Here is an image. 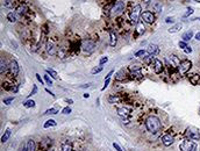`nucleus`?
Here are the masks:
<instances>
[{
    "instance_id": "1",
    "label": "nucleus",
    "mask_w": 200,
    "mask_h": 151,
    "mask_svg": "<svg viewBox=\"0 0 200 151\" xmlns=\"http://www.w3.org/2000/svg\"><path fill=\"white\" fill-rule=\"evenodd\" d=\"M144 126H146L147 131L152 135L159 134L163 129V123H162L161 119L157 115H152V114L147 116V119L144 120Z\"/></svg>"
},
{
    "instance_id": "2",
    "label": "nucleus",
    "mask_w": 200,
    "mask_h": 151,
    "mask_svg": "<svg viewBox=\"0 0 200 151\" xmlns=\"http://www.w3.org/2000/svg\"><path fill=\"white\" fill-rule=\"evenodd\" d=\"M184 136L191 141H199L200 139V131L195 127H187L184 131Z\"/></svg>"
},
{
    "instance_id": "3",
    "label": "nucleus",
    "mask_w": 200,
    "mask_h": 151,
    "mask_svg": "<svg viewBox=\"0 0 200 151\" xmlns=\"http://www.w3.org/2000/svg\"><path fill=\"white\" fill-rule=\"evenodd\" d=\"M179 149H180V151H197L198 145H197V143H194L193 141L185 138V139H183V142L180 143Z\"/></svg>"
},
{
    "instance_id": "4",
    "label": "nucleus",
    "mask_w": 200,
    "mask_h": 151,
    "mask_svg": "<svg viewBox=\"0 0 200 151\" xmlns=\"http://www.w3.org/2000/svg\"><path fill=\"white\" fill-rule=\"evenodd\" d=\"M52 144H54L52 138H50V137H43L40 141V143H39L37 151H49L52 148Z\"/></svg>"
},
{
    "instance_id": "5",
    "label": "nucleus",
    "mask_w": 200,
    "mask_h": 151,
    "mask_svg": "<svg viewBox=\"0 0 200 151\" xmlns=\"http://www.w3.org/2000/svg\"><path fill=\"white\" fill-rule=\"evenodd\" d=\"M192 69V62L188 59H184L180 62L179 66H178V74L179 76H185L190 70Z\"/></svg>"
},
{
    "instance_id": "6",
    "label": "nucleus",
    "mask_w": 200,
    "mask_h": 151,
    "mask_svg": "<svg viewBox=\"0 0 200 151\" xmlns=\"http://www.w3.org/2000/svg\"><path fill=\"white\" fill-rule=\"evenodd\" d=\"M46 49H47V52H48L50 56L56 55V54H57V51H58V47H57V44H56L55 40L49 38V40L47 41V43H46Z\"/></svg>"
},
{
    "instance_id": "7",
    "label": "nucleus",
    "mask_w": 200,
    "mask_h": 151,
    "mask_svg": "<svg viewBox=\"0 0 200 151\" xmlns=\"http://www.w3.org/2000/svg\"><path fill=\"white\" fill-rule=\"evenodd\" d=\"M140 15H141V6L140 5H136V6H134V8L132 10V12L129 14V18H130L132 22L133 23H139Z\"/></svg>"
},
{
    "instance_id": "8",
    "label": "nucleus",
    "mask_w": 200,
    "mask_h": 151,
    "mask_svg": "<svg viewBox=\"0 0 200 151\" xmlns=\"http://www.w3.org/2000/svg\"><path fill=\"white\" fill-rule=\"evenodd\" d=\"M161 141H162V144L164 146H171L174 143V136L171 132H165L161 137Z\"/></svg>"
},
{
    "instance_id": "9",
    "label": "nucleus",
    "mask_w": 200,
    "mask_h": 151,
    "mask_svg": "<svg viewBox=\"0 0 200 151\" xmlns=\"http://www.w3.org/2000/svg\"><path fill=\"white\" fill-rule=\"evenodd\" d=\"M165 60L168 62V66H171V67H173V69H178V66H179V64H180V62H181L176 55H170V56H168V57L165 58Z\"/></svg>"
},
{
    "instance_id": "10",
    "label": "nucleus",
    "mask_w": 200,
    "mask_h": 151,
    "mask_svg": "<svg viewBox=\"0 0 200 151\" xmlns=\"http://www.w3.org/2000/svg\"><path fill=\"white\" fill-rule=\"evenodd\" d=\"M94 48H95V44H94V42H92L91 40H85V41H83V43H81V49H83V51L86 52V54H91V52L94 50Z\"/></svg>"
},
{
    "instance_id": "11",
    "label": "nucleus",
    "mask_w": 200,
    "mask_h": 151,
    "mask_svg": "<svg viewBox=\"0 0 200 151\" xmlns=\"http://www.w3.org/2000/svg\"><path fill=\"white\" fill-rule=\"evenodd\" d=\"M132 108L130 107H127V106H122V107H117V113L119 116L121 117H129L132 115Z\"/></svg>"
},
{
    "instance_id": "12",
    "label": "nucleus",
    "mask_w": 200,
    "mask_h": 151,
    "mask_svg": "<svg viewBox=\"0 0 200 151\" xmlns=\"http://www.w3.org/2000/svg\"><path fill=\"white\" fill-rule=\"evenodd\" d=\"M152 67H154V72L156 73V74H161L163 71H164V65H163V63H162V60H159V59H157V58H155L154 59V62H152Z\"/></svg>"
},
{
    "instance_id": "13",
    "label": "nucleus",
    "mask_w": 200,
    "mask_h": 151,
    "mask_svg": "<svg viewBox=\"0 0 200 151\" xmlns=\"http://www.w3.org/2000/svg\"><path fill=\"white\" fill-rule=\"evenodd\" d=\"M112 11H113V14H114V15H119V14H121V13L125 11V3H123V1H121V0H119V1H118L117 4H114V6H113Z\"/></svg>"
},
{
    "instance_id": "14",
    "label": "nucleus",
    "mask_w": 200,
    "mask_h": 151,
    "mask_svg": "<svg viewBox=\"0 0 200 151\" xmlns=\"http://www.w3.org/2000/svg\"><path fill=\"white\" fill-rule=\"evenodd\" d=\"M73 150H74V146H73L72 141L65 139L61 143V151H73Z\"/></svg>"
},
{
    "instance_id": "15",
    "label": "nucleus",
    "mask_w": 200,
    "mask_h": 151,
    "mask_svg": "<svg viewBox=\"0 0 200 151\" xmlns=\"http://www.w3.org/2000/svg\"><path fill=\"white\" fill-rule=\"evenodd\" d=\"M10 71H11V74H12V77H17V76L19 74V64L17 60H12L11 64H10Z\"/></svg>"
},
{
    "instance_id": "16",
    "label": "nucleus",
    "mask_w": 200,
    "mask_h": 151,
    "mask_svg": "<svg viewBox=\"0 0 200 151\" xmlns=\"http://www.w3.org/2000/svg\"><path fill=\"white\" fill-rule=\"evenodd\" d=\"M141 16H142V19H143L147 23H154V22H155V15H154L151 12H149V11L143 12V13L141 14Z\"/></svg>"
},
{
    "instance_id": "17",
    "label": "nucleus",
    "mask_w": 200,
    "mask_h": 151,
    "mask_svg": "<svg viewBox=\"0 0 200 151\" xmlns=\"http://www.w3.org/2000/svg\"><path fill=\"white\" fill-rule=\"evenodd\" d=\"M108 102L114 105V104H121L122 102V97L121 94H111L108 97Z\"/></svg>"
},
{
    "instance_id": "18",
    "label": "nucleus",
    "mask_w": 200,
    "mask_h": 151,
    "mask_svg": "<svg viewBox=\"0 0 200 151\" xmlns=\"http://www.w3.org/2000/svg\"><path fill=\"white\" fill-rule=\"evenodd\" d=\"M188 80H190V83L192 85H199V83H200V74H198V73L190 74L188 73Z\"/></svg>"
},
{
    "instance_id": "19",
    "label": "nucleus",
    "mask_w": 200,
    "mask_h": 151,
    "mask_svg": "<svg viewBox=\"0 0 200 151\" xmlns=\"http://www.w3.org/2000/svg\"><path fill=\"white\" fill-rule=\"evenodd\" d=\"M130 78L134 79V80H140L143 78V74L141 72V70H137V71H130Z\"/></svg>"
},
{
    "instance_id": "20",
    "label": "nucleus",
    "mask_w": 200,
    "mask_h": 151,
    "mask_svg": "<svg viewBox=\"0 0 200 151\" xmlns=\"http://www.w3.org/2000/svg\"><path fill=\"white\" fill-rule=\"evenodd\" d=\"M26 149L27 151H37V148H36V143L34 142V139H29L26 144Z\"/></svg>"
},
{
    "instance_id": "21",
    "label": "nucleus",
    "mask_w": 200,
    "mask_h": 151,
    "mask_svg": "<svg viewBox=\"0 0 200 151\" xmlns=\"http://www.w3.org/2000/svg\"><path fill=\"white\" fill-rule=\"evenodd\" d=\"M125 79H127V74H126L125 70H121V71H119V72L115 74V80L122 82V80H125Z\"/></svg>"
},
{
    "instance_id": "22",
    "label": "nucleus",
    "mask_w": 200,
    "mask_h": 151,
    "mask_svg": "<svg viewBox=\"0 0 200 151\" xmlns=\"http://www.w3.org/2000/svg\"><path fill=\"white\" fill-rule=\"evenodd\" d=\"M148 52H149L150 55L156 56V55L159 54V48H158L156 44H151V45H149V48H148Z\"/></svg>"
},
{
    "instance_id": "23",
    "label": "nucleus",
    "mask_w": 200,
    "mask_h": 151,
    "mask_svg": "<svg viewBox=\"0 0 200 151\" xmlns=\"http://www.w3.org/2000/svg\"><path fill=\"white\" fill-rule=\"evenodd\" d=\"M110 37H111V42H110L111 47H115V45H117V42H118V38H117V34H115V32L111 30V32H110Z\"/></svg>"
},
{
    "instance_id": "24",
    "label": "nucleus",
    "mask_w": 200,
    "mask_h": 151,
    "mask_svg": "<svg viewBox=\"0 0 200 151\" xmlns=\"http://www.w3.org/2000/svg\"><path fill=\"white\" fill-rule=\"evenodd\" d=\"M181 28H183V25H181V23H176V25H174V26H172L168 32H169V33H171V34H173V33L179 32Z\"/></svg>"
},
{
    "instance_id": "25",
    "label": "nucleus",
    "mask_w": 200,
    "mask_h": 151,
    "mask_svg": "<svg viewBox=\"0 0 200 151\" xmlns=\"http://www.w3.org/2000/svg\"><path fill=\"white\" fill-rule=\"evenodd\" d=\"M10 137H11V129H6V131H5V132H4V135L1 136V143L7 142Z\"/></svg>"
},
{
    "instance_id": "26",
    "label": "nucleus",
    "mask_w": 200,
    "mask_h": 151,
    "mask_svg": "<svg viewBox=\"0 0 200 151\" xmlns=\"http://www.w3.org/2000/svg\"><path fill=\"white\" fill-rule=\"evenodd\" d=\"M193 37V32H186L185 34H183V36H181V38H183V41H185V42H187V41H190L191 38Z\"/></svg>"
},
{
    "instance_id": "27",
    "label": "nucleus",
    "mask_w": 200,
    "mask_h": 151,
    "mask_svg": "<svg viewBox=\"0 0 200 151\" xmlns=\"http://www.w3.org/2000/svg\"><path fill=\"white\" fill-rule=\"evenodd\" d=\"M27 6L26 5H20L18 8H17V12H18V14H20V15H23V14H26V12H27Z\"/></svg>"
},
{
    "instance_id": "28",
    "label": "nucleus",
    "mask_w": 200,
    "mask_h": 151,
    "mask_svg": "<svg viewBox=\"0 0 200 151\" xmlns=\"http://www.w3.org/2000/svg\"><path fill=\"white\" fill-rule=\"evenodd\" d=\"M6 70H7V64L4 60V58H1V64H0V73L4 76V73L6 72Z\"/></svg>"
},
{
    "instance_id": "29",
    "label": "nucleus",
    "mask_w": 200,
    "mask_h": 151,
    "mask_svg": "<svg viewBox=\"0 0 200 151\" xmlns=\"http://www.w3.org/2000/svg\"><path fill=\"white\" fill-rule=\"evenodd\" d=\"M150 54L148 52V51H144V50H140V51H137L136 54H135V57H142V58H146V57H148Z\"/></svg>"
},
{
    "instance_id": "30",
    "label": "nucleus",
    "mask_w": 200,
    "mask_h": 151,
    "mask_svg": "<svg viewBox=\"0 0 200 151\" xmlns=\"http://www.w3.org/2000/svg\"><path fill=\"white\" fill-rule=\"evenodd\" d=\"M23 106L26 108H30V107H35V101L34 100H26L23 102Z\"/></svg>"
},
{
    "instance_id": "31",
    "label": "nucleus",
    "mask_w": 200,
    "mask_h": 151,
    "mask_svg": "<svg viewBox=\"0 0 200 151\" xmlns=\"http://www.w3.org/2000/svg\"><path fill=\"white\" fill-rule=\"evenodd\" d=\"M57 123H56V121L55 120H48L44 124H43V127L44 128H49V127H55Z\"/></svg>"
},
{
    "instance_id": "32",
    "label": "nucleus",
    "mask_w": 200,
    "mask_h": 151,
    "mask_svg": "<svg viewBox=\"0 0 200 151\" xmlns=\"http://www.w3.org/2000/svg\"><path fill=\"white\" fill-rule=\"evenodd\" d=\"M47 73H48V74H50L54 79H57V78H58L57 72H56V71H54L52 69H47Z\"/></svg>"
},
{
    "instance_id": "33",
    "label": "nucleus",
    "mask_w": 200,
    "mask_h": 151,
    "mask_svg": "<svg viewBox=\"0 0 200 151\" xmlns=\"http://www.w3.org/2000/svg\"><path fill=\"white\" fill-rule=\"evenodd\" d=\"M144 30H146V28H144L143 23L139 22V23H137V28H136V32H137V34H143V33H144Z\"/></svg>"
},
{
    "instance_id": "34",
    "label": "nucleus",
    "mask_w": 200,
    "mask_h": 151,
    "mask_svg": "<svg viewBox=\"0 0 200 151\" xmlns=\"http://www.w3.org/2000/svg\"><path fill=\"white\" fill-rule=\"evenodd\" d=\"M103 65H99V66H95V67H93L92 69V71H91V73L92 74H95V73H99V72H101L103 71Z\"/></svg>"
},
{
    "instance_id": "35",
    "label": "nucleus",
    "mask_w": 200,
    "mask_h": 151,
    "mask_svg": "<svg viewBox=\"0 0 200 151\" xmlns=\"http://www.w3.org/2000/svg\"><path fill=\"white\" fill-rule=\"evenodd\" d=\"M5 7L7 8H13L14 7V0H5Z\"/></svg>"
},
{
    "instance_id": "36",
    "label": "nucleus",
    "mask_w": 200,
    "mask_h": 151,
    "mask_svg": "<svg viewBox=\"0 0 200 151\" xmlns=\"http://www.w3.org/2000/svg\"><path fill=\"white\" fill-rule=\"evenodd\" d=\"M7 19H8L10 22H15V21H17V18H15V15L13 14V12H11V13L7 14Z\"/></svg>"
},
{
    "instance_id": "37",
    "label": "nucleus",
    "mask_w": 200,
    "mask_h": 151,
    "mask_svg": "<svg viewBox=\"0 0 200 151\" xmlns=\"http://www.w3.org/2000/svg\"><path fill=\"white\" fill-rule=\"evenodd\" d=\"M191 14H193V10H192V8H187L186 12L183 14V16H184V18H187V16H190Z\"/></svg>"
},
{
    "instance_id": "38",
    "label": "nucleus",
    "mask_w": 200,
    "mask_h": 151,
    "mask_svg": "<svg viewBox=\"0 0 200 151\" xmlns=\"http://www.w3.org/2000/svg\"><path fill=\"white\" fill-rule=\"evenodd\" d=\"M44 80H46V83H47L48 85H50V86L52 85V80H51V79L49 78V74H48V73H47L46 76H44Z\"/></svg>"
},
{
    "instance_id": "39",
    "label": "nucleus",
    "mask_w": 200,
    "mask_h": 151,
    "mask_svg": "<svg viewBox=\"0 0 200 151\" xmlns=\"http://www.w3.org/2000/svg\"><path fill=\"white\" fill-rule=\"evenodd\" d=\"M110 82H111V77H108V78H105V85H104V86H103V89H101L103 91H104V90H105V89H106V87H107V86L110 85Z\"/></svg>"
},
{
    "instance_id": "40",
    "label": "nucleus",
    "mask_w": 200,
    "mask_h": 151,
    "mask_svg": "<svg viewBox=\"0 0 200 151\" xmlns=\"http://www.w3.org/2000/svg\"><path fill=\"white\" fill-rule=\"evenodd\" d=\"M154 7H155V10H156L157 12H161V11H162V5H161L159 3H156V4L154 5Z\"/></svg>"
},
{
    "instance_id": "41",
    "label": "nucleus",
    "mask_w": 200,
    "mask_h": 151,
    "mask_svg": "<svg viewBox=\"0 0 200 151\" xmlns=\"http://www.w3.org/2000/svg\"><path fill=\"white\" fill-rule=\"evenodd\" d=\"M13 100H14V98H6V99H4V104L5 105H10L11 102H13Z\"/></svg>"
},
{
    "instance_id": "42",
    "label": "nucleus",
    "mask_w": 200,
    "mask_h": 151,
    "mask_svg": "<svg viewBox=\"0 0 200 151\" xmlns=\"http://www.w3.org/2000/svg\"><path fill=\"white\" fill-rule=\"evenodd\" d=\"M44 114H57V109H55V108H50V109H48Z\"/></svg>"
},
{
    "instance_id": "43",
    "label": "nucleus",
    "mask_w": 200,
    "mask_h": 151,
    "mask_svg": "<svg viewBox=\"0 0 200 151\" xmlns=\"http://www.w3.org/2000/svg\"><path fill=\"white\" fill-rule=\"evenodd\" d=\"M108 62V57H101L100 58V65H103V64H105V63H107Z\"/></svg>"
},
{
    "instance_id": "44",
    "label": "nucleus",
    "mask_w": 200,
    "mask_h": 151,
    "mask_svg": "<svg viewBox=\"0 0 200 151\" xmlns=\"http://www.w3.org/2000/svg\"><path fill=\"white\" fill-rule=\"evenodd\" d=\"M36 93H37V86L34 85V86H33V91L30 92V94H29L28 97H32V95H34V94H36Z\"/></svg>"
},
{
    "instance_id": "45",
    "label": "nucleus",
    "mask_w": 200,
    "mask_h": 151,
    "mask_svg": "<svg viewBox=\"0 0 200 151\" xmlns=\"http://www.w3.org/2000/svg\"><path fill=\"white\" fill-rule=\"evenodd\" d=\"M165 22H166V23H173V22H174V18H172V16H171V18H170V16H168V18L165 19Z\"/></svg>"
},
{
    "instance_id": "46",
    "label": "nucleus",
    "mask_w": 200,
    "mask_h": 151,
    "mask_svg": "<svg viewBox=\"0 0 200 151\" xmlns=\"http://www.w3.org/2000/svg\"><path fill=\"white\" fill-rule=\"evenodd\" d=\"M62 113H63V114H70V113H71V108H70V107H65V108H63Z\"/></svg>"
},
{
    "instance_id": "47",
    "label": "nucleus",
    "mask_w": 200,
    "mask_h": 151,
    "mask_svg": "<svg viewBox=\"0 0 200 151\" xmlns=\"http://www.w3.org/2000/svg\"><path fill=\"white\" fill-rule=\"evenodd\" d=\"M179 47L184 50V49L187 47V44H186V42H185V41H180V42H179Z\"/></svg>"
},
{
    "instance_id": "48",
    "label": "nucleus",
    "mask_w": 200,
    "mask_h": 151,
    "mask_svg": "<svg viewBox=\"0 0 200 151\" xmlns=\"http://www.w3.org/2000/svg\"><path fill=\"white\" fill-rule=\"evenodd\" d=\"M113 146H114V149H115L117 151H122L121 146H120V145H119L118 143H115V142H114V143H113Z\"/></svg>"
},
{
    "instance_id": "49",
    "label": "nucleus",
    "mask_w": 200,
    "mask_h": 151,
    "mask_svg": "<svg viewBox=\"0 0 200 151\" xmlns=\"http://www.w3.org/2000/svg\"><path fill=\"white\" fill-rule=\"evenodd\" d=\"M184 51H185V52H186V54H191V52H192V48H191V47H188V45H187V47H186V48H185V49H184Z\"/></svg>"
},
{
    "instance_id": "50",
    "label": "nucleus",
    "mask_w": 200,
    "mask_h": 151,
    "mask_svg": "<svg viewBox=\"0 0 200 151\" xmlns=\"http://www.w3.org/2000/svg\"><path fill=\"white\" fill-rule=\"evenodd\" d=\"M35 76H36V79H37V80H39V82H40V83H41V84H43V79H42V78H41V76H40V74H39V73H36V74H35Z\"/></svg>"
},
{
    "instance_id": "51",
    "label": "nucleus",
    "mask_w": 200,
    "mask_h": 151,
    "mask_svg": "<svg viewBox=\"0 0 200 151\" xmlns=\"http://www.w3.org/2000/svg\"><path fill=\"white\" fill-rule=\"evenodd\" d=\"M91 86V84H85V85H81V86H79L80 89H86V87H90Z\"/></svg>"
},
{
    "instance_id": "52",
    "label": "nucleus",
    "mask_w": 200,
    "mask_h": 151,
    "mask_svg": "<svg viewBox=\"0 0 200 151\" xmlns=\"http://www.w3.org/2000/svg\"><path fill=\"white\" fill-rule=\"evenodd\" d=\"M195 40H197V41H200V32L195 34Z\"/></svg>"
},
{
    "instance_id": "53",
    "label": "nucleus",
    "mask_w": 200,
    "mask_h": 151,
    "mask_svg": "<svg viewBox=\"0 0 200 151\" xmlns=\"http://www.w3.org/2000/svg\"><path fill=\"white\" fill-rule=\"evenodd\" d=\"M46 92H47V93H49L51 97H55V94H54L52 92H50V90H48V89H47V90H46Z\"/></svg>"
},
{
    "instance_id": "54",
    "label": "nucleus",
    "mask_w": 200,
    "mask_h": 151,
    "mask_svg": "<svg viewBox=\"0 0 200 151\" xmlns=\"http://www.w3.org/2000/svg\"><path fill=\"white\" fill-rule=\"evenodd\" d=\"M88 97H90V94H87V93L84 94V98H88Z\"/></svg>"
},
{
    "instance_id": "55",
    "label": "nucleus",
    "mask_w": 200,
    "mask_h": 151,
    "mask_svg": "<svg viewBox=\"0 0 200 151\" xmlns=\"http://www.w3.org/2000/svg\"><path fill=\"white\" fill-rule=\"evenodd\" d=\"M144 3H146V4H147V5H148V4H149V3H150V0H144Z\"/></svg>"
},
{
    "instance_id": "56",
    "label": "nucleus",
    "mask_w": 200,
    "mask_h": 151,
    "mask_svg": "<svg viewBox=\"0 0 200 151\" xmlns=\"http://www.w3.org/2000/svg\"><path fill=\"white\" fill-rule=\"evenodd\" d=\"M22 151H27V149H22Z\"/></svg>"
},
{
    "instance_id": "57",
    "label": "nucleus",
    "mask_w": 200,
    "mask_h": 151,
    "mask_svg": "<svg viewBox=\"0 0 200 151\" xmlns=\"http://www.w3.org/2000/svg\"><path fill=\"white\" fill-rule=\"evenodd\" d=\"M195 20H200V16H199V18H198V19H195Z\"/></svg>"
},
{
    "instance_id": "58",
    "label": "nucleus",
    "mask_w": 200,
    "mask_h": 151,
    "mask_svg": "<svg viewBox=\"0 0 200 151\" xmlns=\"http://www.w3.org/2000/svg\"><path fill=\"white\" fill-rule=\"evenodd\" d=\"M195 1H198V3H200V0H195Z\"/></svg>"
},
{
    "instance_id": "59",
    "label": "nucleus",
    "mask_w": 200,
    "mask_h": 151,
    "mask_svg": "<svg viewBox=\"0 0 200 151\" xmlns=\"http://www.w3.org/2000/svg\"><path fill=\"white\" fill-rule=\"evenodd\" d=\"M171 1H173V0H171Z\"/></svg>"
}]
</instances>
